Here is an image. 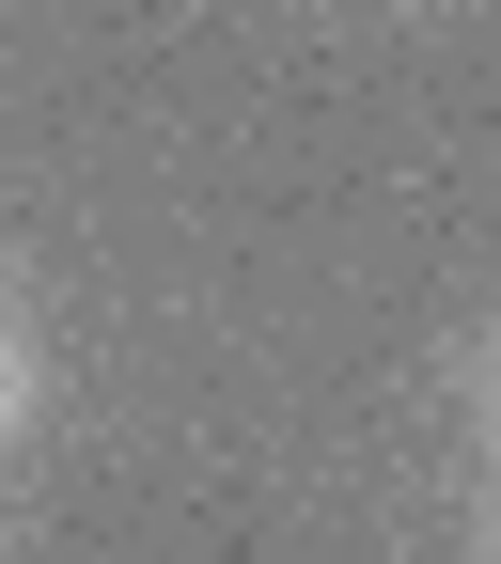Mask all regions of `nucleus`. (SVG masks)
<instances>
[{"label": "nucleus", "mask_w": 501, "mask_h": 564, "mask_svg": "<svg viewBox=\"0 0 501 564\" xmlns=\"http://www.w3.org/2000/svg\"><path fill=\"white\" fill-rule=\"evenodd\" d=\"M32 440V345H17V314H0V455Z\"/></svg>", "instance_id": "1"}, {"label": "nucleus", "mask_w": 501, "mask_h": 564, "mask_svg": "<svg viewBox=\"0 0 501 564\" xmlns=\"http://www.w3.org/2000/svg\"><path fill=\"white\" fill-rule=\"evenodd\" d=\"M486 440H501V345H486Z\"/></svg>", "instance_id": "2"}]
</instances>
